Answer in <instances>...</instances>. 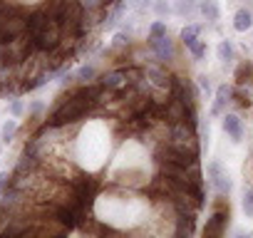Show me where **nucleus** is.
Returning a JSON list of instances; mask_svg holds the SVG:
<instances>
[{"label": "nucleus", "mask_w": 253, "mask_h": 238, "mask_svg": "<svg viewBox=\"0 0 253 238\" xmlns=\"http://www.w3.org/2000/svg\"><path fill=\"white\" fill-rule=\"evenodd\" d=\"M102 99V84L99 87H82V89H75L70 92L45 119V124L50 129H60V127H67L77 119H82L97 102Z\"/></svg>", "instance_id": "f257e3e1"}, {"label": "nucleus", "mask_w": 253, "mask_h": 238, "mask_svg": "<svg viewBox=\"0 0 253 238\" xmlns=\"http://www.w3.org/2000/svg\"><path fill=\"white\" fill-rule=\"evenodd\" d=\"M28 35L33 38L35 47L38 50H45V52H55L60 45H62V28L57 20H52L45 10H38L28 18Z\"/></svg>", "instance_id": "f03ea898"}, {"label": "nucleus", "mask_w": 253, "mask_h": 238, "mask_svg": "<svg viewBox=\"0 0 253 238\" xmlns=\"http://www.w3.org/2000/svg\"><path fill=\"white\" fill-rule=\"evenodd\" d=\"M228 218H231V206H228V198H223V194H221L213 201V213L204 226V236H221L228 226Z\"/></svg>", "instance_id": "7ed1b4c3"}, {"label": "nucleus", "mask_w": 253, "mask_h": 238, "mask_svg": "<svg viewBox=\"0 0 253 238\" xmlns=\"http://www.w3.org/2000/svg\"><path fill=\"white\" fill-rule=\"evenodd\" d=\"M206 176H209V181H211V186L218 191V194H231L233 191V179H231V174L223 169V164L221 161H209V166H206Z\"/></svg>", "instance_id": "20e7f679"}, {"label": "nucleus", "mask_w": 253, "mask_h": 238, "mask_svg": "<svg viewBox=\"0 0 253 238\" xmlns=\"http://www.w3.org/2000/svg\"><path fill=\"white\" fill-rule=\"evenodd\" d=\"M231 102H233V87H231V84H221V87H216L211 114H213V117L226 114V104H231Z\"/></svg>", "instance_id": "39448f33"}, {"label": "nucleus", "mask_w": 253, "mask_h": 238, "mask_svg": "<svg viewBox=\"0 0 253 238\" xmlns=\"http://www.w3.org/2000/svg\"><path fill=\"white\" fill-rule=\"evenodd\" d=\"M144 77L147 79H152V84H157L159 89H171L174 87V79H171V75L167 72V70H162V67H147L144 70Z\"/></svg>", "instance_id": "423d86ee"}, {"label": "nucleus", "mask_w": 253, "mask_h": 238, "mask_svg": "<svg viewBox=\"0 0 253 238\" xmlns=\"http://www.w3.org/2000/svg\"><path fill=\"white\" fill-rule=\"evenodd\" d=\"M122 87H126V75H124V70H112V72H107V75L102 77V89L114 92V89H122Z\"/></svg>", "instance_id": "0eeeda50"}, {"label": "nucleus", "mask_w": 253, "mask_h": 238, "mask_svg": "<svg viewBox=\"0 0 253 238\" xmlns=\"http://www.w3.org/2000/svg\"><path fill=\"white\" fill-rule=\"evenodd\" d=\"M223 132L233 139V142H241L243 139V124L236 114H223Z\"/></svg>", "instance_id": "6e6552de"}, {"label": "nucleus", "mask_w": 253, "mask_h": 238, "mask_svg": "<svg viewBox=\"0 0 253 238\" xmlns=\"http://www.w3.org/2000/svg\"><path fill=\"white\" fill-rule=\"evenodd\" d=\"M236 84H241V87H248V89H253V62L246 57L238 67H236Z\"/></svg>", "instance_id": "1a4fd4ad"}, {"label": "nucleus", "mask_w": 253, "mask_h": 238, "mask_svg": "<svg viewBox=\"0 0 253 238\" xmlns=\"http://www.w3.org/2000/svg\"><path fill=\"white\" fill-rule=\"evenodd\" d=\"M149 47L154 50V55H157L159 60H171V57H174V47H171L169 35H164V38H159V40L149 42Z\"/></svg>", "instance_id": "9d476101"}, {"label": "nucleus", "mask_w": 253, "mask_h": 238, "mask_svg": "<svg viewBox=\"0 0 253 238\" xmlns=\"http://www.w3.org/2000/svg\"><path fill=\"white\" fill-rule=\"evenodd\" d=\"M251 28H253V13L246 10V8H241V10L233 15V30H236V33H246V30H251Z\"/></svg>", "instance_id": "9b49d317"}, {"label": "nucleus", "mask_w": 253, "mask_h": 238, "mask_svg": "<svg viewBox=\"0 0 253 238\" xmlns=\"http://www.w3.org/2000/svg\"><path fill=\"white\" fill-rule=\"evenodd\" d=\"M199 33H201L199 25H186V28H181L179 38H181V42L186 45V50H191V47L199 42Z\"/></svg>", "instance_id": "f8f14e48"}, {"label": "nucleus", "mask_w": 253, "mask_h": 238, "mask_svg": "<svg viewBox=\"0 0 253 238\" xmlns=\"http://www.w3.org/2000/svg\"><path fill=\"white\" fill-rule=\"evenodd\" d=\"M233 52H236V50H233L231 40H221V42H218V47H216V55H218V60H221L226 67L233 62Z\"/></svg>", "instance_id": "ddd939ff"}, {"label": "nucleus", "mask_w": 253, "mask_h": 238, "mask_svg": "<svg viewBox=\"0 0 253 238\" xmlns=\"http://www.w3.org/2000/svg\"><path fill=\"white\" fill-rule=\"evenodd\" d=\"M15 134H18V122H15V119H8V122L0 127V142L10 144V142L15 139Z\"/></svg>", "instance_id": "4468645a"}, {"label": "nucleus", "mask_w": 253, "mask_h": 238, "mask_svg": "<svg viewBox=\"0 0 253 238\" xmlns=\"http://www.w3.org/2000/svg\"><path fill=\"white\" fill-rule=\"evenodd\" d=\"M174 13H176L179 18H191V15L196 13V0H176Z\"/></svg>", "instance_id": "2eb2a0df"}, {"label": "nucleus", "mask_w": 253, "mask_h": 238, "mask_svg": "<svg viewBox=\"0 0 253 238\" xmlns=\"http://www.w3.org/2000/svg\"><path fill=\"white\" fill-rule=\"evenodd\" d=\"M201 13H204V18L211 20V23H216V20L221 18V10H218V5L213 3V0H204V3H201Z\"/></svg>", "instance_id": "dca6fc26"}, {"label": "nucleus", "mask_w": 253, "mask_h": 238, "mask_svg": "<svg viewBox=\"0 0 253 238\" xmlns=\"http://www.w3.org/2000/svg\"><path fill=\"white\" fill-rule=\"evenodd\" d=\"M164 35H169V33H167V25H164L162 20H157V23L149 25V42H154V40H159V38H164Z\"/></svg>", "instance_id": "f3484780"}, {"label": "nucleus", "mask_w": 253, "mask_h": 238, "mask_svg": "<svg viewBox=\"0 0 253 238\" xmlns=\"http://www.w3.org/2000/svg\"><path fill=\"white\" fill-rule=\"evenodd\" d=\"M94 72H97V70H94L92 65H84V67H80V70H77V72L72 75V79H80V82H89V79L94 77Z\"/></svg>", "instance_id": "a211bd4d"}, {"label": "nucleus", "mask_w": 253, "mask_h": 238, "mask_svg": "<svg viewBox=\"0 0 253 238\" xmlns=\"http://www.w3.org/2000/svg\"><path fill=\"white\" fill-rule=\"evenodd\" d=\"M243 213L253 218V189H243Z\"/></svg>", "instance_id": "6ab92c4d"}, {"label": "nucleus", "mask_w": 253, "mask_h": 238, "mask_svg": "<svg viewBox=\"0 0 253 238\" xmlns=\"http://www.w3.org/2000/svg\"><path fill=\"white\" fill-rule=\"evenodd\" d=\"M154 13H157L159 18H167V15L174 13V8L167 3V0H157V3H154Z\"/></svg>", "instance_id": "aec40b11"}, {"label": "nucleus", "mask_w": 253, "mask_h": 238, "mask_svg": "<svg viewBox=\"0 0 253 238\" xmlns=\"http://www.w3.org/2000/svg\"><path fill=\"white\" fill-rule=\"evenodd\" d=\"M189 52H191V57H194V60L199 62V60H201V57H204V55L209 52V45H206L204 40H199V42H196V45H194V47H191Z\"/></svg>", "instance_id": "412c9836"}, {"label": "nucleus", "mask_w": 253, "mask_h": 238, "mask_svg": "<svg viewBox=\"0 0 253 238\" xmlns=\"http://www.w3.org/2000/svg\"><path fill=\"white\" fill-rule=\"evenodd\" d=\"M126 42H129V35L117 33V35L112 38V50H122V47H126Z\"/></svg>", "instance_id": "4be33fe9"}, {"label": "nucleus", "mask_w": 253, "mask_h": 238, "mask_svg": "<svg viewBox=\"0 0 253 238\" xmlns=\"http://www.w3.org/2000/svg\"><path fill=\"white\" fill-rule=\"evenodd\" d=\"M196 79H199V87L206 92V97H211V92H213V89H211V77H209V75H199Z\"/></svg>", "instance_id": "5701e85b"}, {"label": "nucleus", "mask_w": 253, "mask_h": 238, "mask_svg": "<svg viewBox=\"0 0 253 238\" xmlns=\"http://www.w3.org/2000/svg\"><path fill=\"white\" fill-rule=\"evenodd\" d=\"M13 186V174H0V196Z\"/></svg>", "instance_id": "b1692460"}, {"label": "nucleus", "mask_w": 253, "mask_h": 238, "mask_svg": "<svg viewBox=\"0 0 253 238\" xmlns=\"http://www.w3.org/2000/svg\"><path fill=\"white\" fill-rule=\"evenodd\" d=\"M23 112H25V102H23V99H13V102H10V114H13V117H20Z\"/></svg>", "instance_id": "393cba45"}, {"label": "nucleus", "mask_w": 253, "mask_h": 238, "mask_svg": "<svg viewBox=\"0 0 253 238\" xmlns=\"http://www.w3.org/2000/svg\"><path fill=\"white\" fill-rule=\"evenodd\" d=\"M149 5H152V0H129V8L137 10V13H142V10L149 8Z\"/></svg>", "instance_id": "a878e982"}]
</instances>
